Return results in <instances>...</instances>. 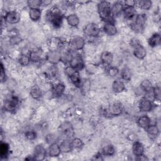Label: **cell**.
Returning a JSON list of instances; mask_svg holds the SVG:
<instances>
[{"mask_svg":"<svg viewBox=\"0 0 161 161\" xmlns=\"http://www.w3.org/2000/svg\"><path fill=\"white\" fill-rule=\"evenodd\" d=\"M106 70L108 75L111 77H115L119 73V69L116 66H112L110 65L108 67H106Z\"/></svg>","mask_w":161,"mask_h":161,"instance_id":"cell-40","label":"cell"},{"mask_svg":"<svg viewBox=\"0 0 161 161\" xmlns=\"http://www.w3.org/2000/svg\"><path fill=\"white\" fill-rule=\"evenodd\" d=\"M140 88L145 92H149L152 90L153 86L152 82L148 79H144L140 83Z\"/></svg>","mask_w":161,"mask_h":161,"instance_id":"cell-36","label":"cell"},{"mask_svg":"<svg viewBox=\"0 0 161 161\" xmlns=\"http://www.w3.org/2000/svg\"><path fill=\"white\" fill-rule=\"evenodd\" d=\"M131 151L135 157L140 156L144 153V146L140 142L135 141L132 145Z\"/></svg>","mask_w":161,"mask_h":161,"instance_id":"cell-19","label":"cell"},{"mask_svg":"<svg viewBox=\"0 0 161 161\" xmlns=\"http://www.w3.org/2000/svg\"><path fill=\"white\" fill-rule=\"evenodd\" d=\"M30 94L33 99H39L42 96V91L38 86H35L31 88Z\"/></svg>","mask_w":161,"mask_h":161,"instance_id":"cell-32","label":"cell"},{"mask_svg":"<svg viewBox=\"0 0 161 161\" xmlns=\"http://www.w3.org/2000/svg\"><path fill=\"white\" fill-rule=\"evenodd\" d=\"M136 4L142 9L149 10L152 6V1L150 0H140L137 1Z\"/></svg>","mask_w":161,"mask_h":161,"instance_id":"cell-34","label":"cell"},{"mask_svg":"<svg viewBox=\"0 0 161 161\" xmlns=\"http://www.w3.org/2000/svg\"><path fill=\"white\" fill-rule=\"evenodd\" d=\"M45 140L47 141V142L50 145L52 143H54V142H57V139H56V136L53 133H49L48 134L46 137H45Z\"/></svg>","mask_w":161,"mask_h":161,"instance_id":"cell-44","label":"cell"},{"mask_svg":"<svg viewBox=\"0 0 161 161\" xmlns=\"http://www.w3.org/2000/svg\"><path fill=\"white\" fill-rule=\"evenodd\" d=\"M47 155L45 148L42 145H37L33 150V156L35 160H43Z\"/></svg>","mask_w":161,"mask_h":161,"instance_id":"cell-12","label":"cell"},{"mask_svg":"<svg viewBox=\"0 0 161 161\" xmlns=\"http://www.w3.org/2000/svg\"><path fill=\"white\" fill-rule=\"evenodd\" d=\"M130 45L133 48V54L138 59L143 60L147 55L146 49L140 44L138 40L132 38L130 41Z\"/></svg>","mask_w":161,"mask_h":161,"instance_id":"cell-4","label":"cell"},{"mask_svg":"<svg viewBox=\"0 0 161 161\" xmlns=\"http://www.w3.org/2000/svg\"><path fill=\"white\" fill-rule=\"evenodd\" d=\"M83 32L84 35L89 37L96 38L99 35L101 29L97 24L94 23H90L84 26Z\"/></svg>","mask_w":161,"mask_h":161,"instance_id":"cell-9","label":"cell"},{"mask_svg":"<svg viewBox=\"0 0 161 161\" xmlns=\"http://www.w3.org/2000/svg\"><path fill=\"white\" fill-rule=\"evenodd\" d=\"M46 18L53 28H58L62 24L64 16L57 6H53L47 11Z\"/></svg>","mask_w":161,"mask_h":161,"instance_id":"cell-2","label":"cell"},{"mask_svg":"<svg viewBox=\"0 0 161 161\" xmlns=\"http://www.w3.org/2000/svg\"><path fill=\"white\" fill-rule=\"evenodd\" d=\"M103 155L101 153H97L96 155H94L92 158H91L92 160H97V161H101L103 160Z\"/></svg>","mask_w":161,"mask_h":161,"instance_id":"cell-47","label":"cell"},{"mask_svg":"<svg viewBox=\"0 0 161 161\" xmlns=\"http://www.w3.org/2000/svg\"><path fill=\"white\" fill-rule=\"evenodd\" d=\"M101 62L103 65L108 67L110 66L113 60V55L111 52L108 51L103 52L100 57Z\"/></svg>","mask_w":161,"mask_h":161,"instance_id":"cell-17","label":"cell"},{"mask_svg":"<svg viewBox=\"0 0 161 161\" xmlns=\"http://www.w3.org/2000/svg\"><path fill=\"white\" fill-rule=\"evenodd\" d=\"M152 94L153 96L154 101H160V97H161V91L160 88L158 86L153 87L152 88Z\"/></svg>","mask_w":161,"mask_h":161,"instance_id":"cell-42","label":"cell"},{"mask_svg":"<svg viewBox=\"0 0 161 161\" xmlns=\"http://www.w3.org/2000/svg\"><path fill=\"white\" fill-rule=\"evenodd\" d=\"M9 153V146L6 142H1L0 145V156L1 158H6Z\"/></svg>","mask_w":161,"mask_h":161,"instance_id":"cell-33","label":"cell"},{"mask_svg":"<svg viewBox=\"0 0 161 161\" xmlns=\"http://www.w3.org/2000/svg\"><path fill=\"white\" fill-rule=\"evenodd\" d=\"M136 160H141V161H145V160H148V158L144 155V154H142L140 156H138V157H136L135 158Z\"/></svg>","mask_w":161,"mask_h":161,"instance_id":"cell-48","label":"cell"},{"mask_svg":"<svg viewBox=\"0 0 161 161\" xmlns=\"http://www.w3.org/2000/svg\"><path fill=\"white\" fill-rule=\"evenodd\" d=\"M18 62L21 66L25 67V66L28 65L30 64V63L31 62L29 55H26V54H23V55H20L18 58Z\"/></svg>","mask_w":161,"mask_h":161,"instance_id":"cell-38","label":"cell"},{"mask_svg":"<svg viewBox=\"0 0 161 161\" xmlns=\"http://www.w3.org/2000/svg\"><path fill=\"white\" fill-rule=\"evenodd\" d=\"M148 136L152 139L155 138L160 133V130L158 127L156 125L150 124L148 127L145 130Z\"/></svg>","mask_w":161,"mask_h":161,"instance_id":"cell-29","label":"cell"},{"mask_svg":"<svg viewBox=\"0 0 161 161\" xmlns=\"http://www.w3.org/2000/svg\"><path fill=\"white\" fill-rule=\"evenodd\" d=\"M45 60L55 65L62 61V53L59 50H50L45 55Z\"/></svg>","mask_w":161,"mask_h":161,"instance_id":"cell-10","label":"cell"},{"mask_svg":"<svg viewBox=\"0 0 161 161\" xmlns=\"http://www.w3.org/2000/svg\"><path fill=\"white\" fill-rule=\"evenodd\" d=\"M86 44L85 39L82 36H74L73 37L69 43V50L75 52L81 50L84 48Z\"/></svg>","mask_w":161,"mask_h":161,"instance_id":"cell-8","label":"cell"},{"mask_svg":"<svg viewBox=\"0 0 161 161\" xmlns=\"http://www.w3.org/2000/svg\"><path fill=\"white\" fill-rule=\"evenodd\" d=\"M65 18L67 24L71 27H77L79 25L80 19L76 14H70L68 16H67Z\"/></svg>","mask_w":161,"mask_h":161,"instance_id":"cell-25","label":"cell"},{"mask_svg":"<svg viewBox=\"0 0 161 161\" xmlns=\"http://www.w3.org/2000/svg\"><path fill=\"white\" fill-rule=\"evenodd\" d=\"M65 90V86L61 82H57L52 87V93L56 97L61 96Z\"/></svg>","mask_w":161,"mask_h":161,"instance_id":"cell-21","label":"cell"},{"mask_svg":"<svg viewBox=\"0 0 161 161\" xmlns=\"http://www.w3.org/2000/svg\"><path fill=\"white\" fill-rule=\"evenodd\" d=\"M153 103L152 101L147 99L145 97H143L138 103V109L140 111L144 112V113H148L152 111L153 108Z\"/></svg>","mask_w":161,"mask_h":161,"instance_id":"cell-13","label":"cell"},{"mask_svg":"<svg viewBox=\"0 0 161 161\" xmlns=\"http://www.w3.org/2000/svg\"><path fill=\"white\" fill-rule=\"evenodd\" d=\"M69 79L71 81V82L76 87L80 89L81 86H82V79L80 78V76L79 71L76 72L74 75H72L71 77H70Z\"/></svg>","mask_w":161,"mask_h":161,"instance_id":"cell-31","label":"cell"},{"mask_svg":"<svg viewBox=\"0 0 161 161\" xmlns=\"http://www.w3.org/2000/svg\"><path fill=\"white\" fill-rule=\"evenodd\" d=\"M30 60L34 63H38L43 59V51L40 48H36L30 51L28 54Z\"/></svg>","mask_w":161,"mask_h":161,"instance_id":"cell-14","label":"cell"},{"mask_svg":"<svg viewBox=\"0 0 161 161\" xmlns=\"http://www.w3.org/2000/svg\"><path fill=\"white\" fill-rule=\"evenodd\" d=\"M59 145L62 153H69L73 149L70 139L64 138L59 143Z\"/></svg>","mask_w":161,"mask_h":161,"instance_id":"cell-22","label":"cell"},{"mask_svg":"<svg viewBox=\"0 0 161 161\" xmlns=\"http://www.w3.org/2000/svg\"><path fill=\"white\" fill-rule=\"evenodd\" d=\"M68 64L77 71H80L85 67L82 57L80 54L74 53V52Z\"/></svg>","mask_w":161,"mask_h":161,"instance_id":"cell-6","label":"cell"},{"mask_svg":"<svg viewBox=\"0 0 161 161\" xmlns=\"http://www.w3.org/2000/svg\"><path fill=\"white\" fill-rule=\"evenodd\" d=\"M0 75H1L0 77H1V82H3L6 79V71H5V67H4V65L2 62L1 63V74H0Z\"/></svg>","mask_w":161,"mask_h":161,"instance_id":"cell-45","label":"cell"},{"mask_svg":"<svg viewBox=\"0 0 161 161\" xmlns=\"http://www.w3.org/2000/svg\"><path fill=\"white\" fill-rule=\"evenodd\" d=\"M112 90L115 93H120L123 92L125 89V84L124 82L121 79H116L114 80L111 85Z\"/></svg>","mask_w":161,"mask_h":161,"instance_id":"cell-20","label":"cell"},{"mask_svg":"<svg viewBox=\"0 0 161 161\" xmlns=\"http://www.w3.org/2000/svg\"><path fill=\"white\" fill-rule=\"evenodd\" d=\"M58 131L64 138L72 139L74 136V131L72 124L70 122L65 121L62 123L58 126Z\"/></svg>","mask_w":161,"mask_h":161,"instance_id":"cell-5","label":"cell"},{"mask_svg":"<svg viewBox=\"0 0 161 161\" xmlns=\"http://www.w3.org/2000/svg\"><path fill=\"white\" fill-rule=\"evenodd\" d=\"M28 15L30 19L33 21H38L42 16V11L40 8L29 9Z\"/></svg>","mask_w":161,"mask_h":161,"instance_id":"cell-28","label":"cell"},{"mask_svg":"<svg viewBox=\"0 0 161 161\" xmlns=\"http://www.w3.org/2000/svg\"><path fill=\"white\" fill-rule=\"evenodd\" d=\"M161 42V37L160 35L158 33H153L148 39V43L150 47L154 48L157 47L160 44Z\"/></svg>","mask_w":161,"mask_h":161,"instance_id":"cell-26","label":"cell"},{"mask_svg":"<svg viewBox=\"0 0 161 161\" xmlns=\"http://www.w3.org/2000/svg\"><path fill=\"white\" fill-rule=\"evenodd\" d=\"M21 19L20 14L16 11H9L6 12L4 16V20L7 23L14 25L19 22Z\"/></svg>","mask_w":161,"mask_h":161,"instance_id":"cell-11","label":"cell"},{"mask_svg":"<svg viewBox=\"0 0 161 161\" xmlns=\"http://www.w3.org/2000/svg\"><path fill=\"white\" fill-rule=\"evenodd\" d=\"M137 1H134V0H126L123 2V4L125 6H128V7H135L136 5Z\"/></svg>","mask_w":161,"mask_h":161,"instance_id":"cell-46","label":"cell"},{"mask_svg":"<svg viewBox=\"0 0 161 161\" xmlns=\"http://www.w3.org/2000/svg\"><path fill=\"white\" fill-rule=\"evenodd\" d=\"M19 99L15 96H11L4 100L3 103V108L4 110L9 113H14L19 104Z\"/></svg>","mask_w":161,"mask_h":161,"instance_id":"cell-7","label":"cell"},{"mask_svg":"<svg viewBox=\"0 0 161 161\" xmlns=\"http://www.w3.org/2000/svg\"><path fill=\"white\" fill-rule=\"evenodd\" d=\"M71 143L73 149H81L84 146V143L82 140L79 138H74L71 139Z\"/></svg>","mask_w":161,"mask_h":161,"instance_id":"cell-37","label":"cell"},{"mask_svg":"<svg viewBox=\"0 0 161 161\" xmlns=\"http://www.w3.org/2000/svg\"><path fill=\"white\" fill-rule=\"evenodd\" d=\"M124 8V4L121 2H116L111 5L112 13L114 17H117L121 14H122L123 9Z\"/></svg>","mask_w":161,"mask_h":161,"instance_id":"cell-27","label":"cell"},{"mask_svg":"<svg viewBox=\"0 0 161 161\" xmlns=\"http://www.w3.org/2000/svg\"><path fill=\"white\" fill-rule=\"evenodd\" d=\"M130 20V26L133 31L136 33H142L143 31L147 22V16L145 14H136Z\"/></svg>","mask_w":161,"mask_h":161,"instance_id":"cell-3","label":"cell"},{"mask_svg":"<svg viewBox=\"0 0 161 161\" xmlns=\"http://www.w3.org/2000/svg\"><path fill=\"white\" fill-rule=\"evenodd\" d=\"M64 72L65 75L69 78L70 77H71L72 75H74L76 72H77V70H76L75 69H74L73 67H72L71 66H70L69 65H67L64 69Z\"/></svg>","mask_w":161,"mask_h":161,"instance_id":"cell-43","label":"cell"},{"mask_svg":"<svg viewBox=\"0 0 161 161\" xmlns=\"http://www.w3.org/2000/svg\"><path fill=\"white\" fill-rule=\"evenodd\" d=\"M122 14L125 19L130 20L136 14L135 7H128L124 6Z\"/></svg>","mask_w":161,"mask_h":161,"instance_id":"cell-23","label":"cell"},{"mask_svg":"<svg viewBox=\"0 0 161 161\" xmlns=\"http://www.w3.org/2000/svg\"><path fill=\"white\" fill-rule=\"evenodd\" d=\"M103 31L106 35L109 36H114L118 31L117 28L114 23H112V22L104 23L103 27Z\"/></svg>","mask_w":161,"mask_h":161,"instance_id":"cell-16","label":"cell"},{"mask_svg":"<svg viewBox=\"0 0 161 161\" xmlns=\"http://www.w3.org/2000/svg\"><path fill=\"white\" fill-rule=\"evenodd\" d=\"M136 123L139 127L146 130L151 124V119L147 115H142L138 118Z\"/></svg>","mask_w":161,"mask_h":161,"instance_id":"cell-24","label":"cell"},{"mask_svg":"<svg viewBox=\"0 0 161 161\" xmlns=\"http://www.w3.org/2000/svg\"><path fill=\"white\" fill-rule=\"evenodd\" d=\"M101 153L103 155L112 156L115 153L114 147L111 143H106L103 146Z\"/></svg>","mask_w":161,"mask_h":161,"instance_id":"cell-30","label":"cell"},{"mask_svg":"<svg viewBox=\"0 0 161 161\" xmlns=\"http://www.w3.org/2000/svg\"><path fill=\"white\" fill-rule=\"evenodd\" d=\"M108 112L111 116H119L123 112V107L120 103H114L109 106Z\"/></svg>","mask_w":161,"mask_h":161,"instance_id":"cell-18","label":"cell"},{"mask_svg":"<svg viewBox=\"0 0 161 161\" xmlns=\"http://www.w3.org/2000/svg\"><path fill=\"white\" fill-rule=\"evenodd\" d=\"M29 9L30 8H40L43 4V1L41 0H29L26 2Z\"/></svg>","mask_w":161,"mask_h":161,"instance_id":"cell-39","label":"cell"},{"mask_svg":"<svg viewBox=\"0 0 161 161\" xmlns=\"http://www.w3.org/2000/svg\"><path fill=\"white\" fill-rule=\"evenodd\" d=\"M25 136L28 140H34L37 137V133L33 130H29L25 132Z\"/></svg>","mask_w":161,"mask_h":161,"instance_id":"cell-41","label":"cell"},{"mask_svg":"<svg viewBox=\"0 0 161 161\" xmlns=\"http://www.w3.org/2000/svg\"><path fill=\"white\" fill-rule=\"evenodd\" d=\"M97 13L100 18L104 21L114 23V17L112 13L111 5L107 1H101L97 4Z\"/></svg>","mask_w":161,"mask_h":161,"instance_id":"cell-1","label":"cell"},{"mask_svg":"<svg viewBox=\"0 0 161 161\" xmlns=\"http://www.w3.org/2000/svg\"><path fill=\"white\" fill-rule=\"evenodd\" d=\"M47 155L50 157H57L62 153L60 145L57 142H54L49 145L47 150Z\"/></svg>","mask_w":161,"mask_h":161,"instance_id":"cell-15","label":"cell"},{"mask_svg":"<svg viewBox=\"0 0 161 161\" xmlns=\"http://www.w3.org/2000/svg\"><path fill=\"white\" fill-rule=\"evenodd\" d=\"M121 77L122 80H124L125 81H129L131 79L132 77V74L130 69L128 67H125L122 69L120 73Z\"/></svg>","mask_w":161,"mask_h":161,"instance_id":"cell-35","label":"cell"}]
</instances>
